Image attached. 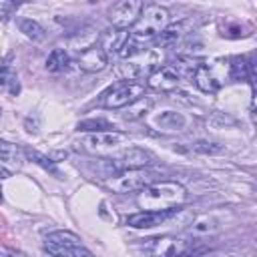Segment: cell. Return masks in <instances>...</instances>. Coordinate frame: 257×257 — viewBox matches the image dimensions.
<instances>
[{
  "label": "cell",
  "instance_id": "1",
  "mask_svg": "<svg viewBox=\"0 0 257 257\" xmlns=\"http://www.w3.org/2000/svg\"><path fill=\"white\" fill-rule=\"evenodd\" d=\"M185 199V187L173 181H155L141 189L137 195V203L143 211H171L183 205Z\"/></svg>",
  "mask_w": 257,
  "mask_h": 257
},
{
  "label": "cell",
  "instance_id": "2",
  "mask_svg": "<svg viewBox=\"0 0 257 257\" xmlns=\"http://www.w3.org/2000/svg\"><path fill=\"white\" fill-rule=\"evenodd\" d=\"M145 251L151 257H201L207 249L203 245H197L195 241L187 237H155V239H145Z\"/></svg>",
  "mask_w": 257,
  "mask_h": 257
},
{
  "label": "cell",
  "instance_id": "3",
  "mask_svg": "<svg viewBox=\"0 0 257 257\" xmlns=\"http://www.w3.org/2000/svg\"><path fill=\"white\" fill-rule=\"evenodd\" d=\"M169 20H171V16H169V10L167 8H163L159 4H149V6H145L141 10L139 20L133 24V28H131L128 34L135 40H139V42L141 40L155 38V36H159L169 26Z\"/></svg>",
  "mask_w": 257,
  "mask_h": 257
},
{
  "label": "cell",
  "instance_id": "4",
  "mask_svg": "<svg viewBox=\"0 0 257 257\" xmlns=\"http://www.w3.org/2000/svg\"><path fill=\"white\" fill-rule=\"evenodd\" d=\"M145 96V84L141 80H120L106 88L100 96V104L106 108H126Z\"/></svg>",
  "mask_w": 257,
  "mask_h": 257
},
{
  "label": "cell",
  "instance_id": "5",
  "mask_svg": "<svg viewBox=\"0 0 257 257\" xmlns=\"http://www.w3.org/2000/svg\"><path fill=\"white\" fill-rule=\"evenodd\" d=\"M157 175L149 169H124L106 179V187L112 193H139L147 185L155 183Z\"/></svg>",
  "mask_w": 257,
  "mask_h": 257
},
{
  "label": "cell",
  "instance_id": "6",
  "mask_svg": "<svg viewBox=\"0 0 257 257\" xmlns=\"http://www.w3.org/2000/svg\"><path fill=\"white\" fill-rule=\"evenodd\" d=\"M159 58L153 50L149 48H143L139 54L126 58L120 66H118V74L124 78V80H139V78H149L159 66Z\"/></svg>",
  "mask_w": 257,
  "mask_h": 257
},
{
  "label": "cell",
  "instance_id": "7",
  "mask_svg": "<svg viewBox=\"0 0 257 257\" xmlns=\"http://www.w3.org/2000/svg\"><path fill=\"white\" fill-rule=\"evenodd\" d=\"M143 8H145V4L139 2V0H122V2H116L110 8V12H108V20H110L112 28H118V30L133 28V24L139 20Z\"/></svg>",
  "mask_w": 257,
  "mask_h": 257
},
{
  "label": "cell",
  "instance_id": "8",
  "mask_svg": "<svg viewBox=\"0 0 257 257\" xmlns=\"http://www.w3.org/2000/svg\"><path fill=\"white\" fill-rule=\"evenodd\" d=\"M153 163H155V155L141 147H131V149L122 151L116 161H112L116 173L124 171V169H147Z\"/></svg>",
  "mask_w": 257,
  "mask_h": 257
},
{
  "label": "cell",
  "instance_id": "9",
  "mask_svg": "<svg viewBox=\"0 0 257 257\" xmlns=\"http://www.w3.org/2000/svg\"><path fill=\"white\" fill-rule=\"evenodd\" d=\"M128 137L120 131H108V133H94L88 135L84 139V145L88 151H96V153H108L112 149H116L120 143H124Z\"/></svg>",
  "mask_w": 257,
  "mask_h": 257
},
{
  "label": "cell",
  "instance_id": "10",
  "mask_svg": "<svg viewBox=\"0 0 257 257\" xmlns=\"http://www.w3.org/2000/svg\"><path fill=\"white\" fill-rule=\"evenodd\" d=\"M181 82V76L179 72L173 68V64H165V66H159L149 78H147V84L155 90H161V92H171L179 86Z\"/></svg>",
  "mask_w": 257,
  "mask_h": 257
},
{
  "label": "cell",
  "instance_id": "11",
  "mask_svg": "<svg viewBox=\"0 0 257 257\" xmlns=\"http://www.w3.org/2000/svg\"><path fill=\"white\" fill-rule=\"evenodd\" d=\"M76 62L86 72H100L108 64V56H106V52L98 44H92V46H88V48H84V50L78 52Z\"/></svg>",
  "mask_w": 257,
  "mask_h": 257
},
{
  "label": "cell",
  "instance_id": "12",
  "mask_svg": "<svg viewBox=\"0 0 257 257\" xmlns=\"http://www.w3.org/2000/svg\"><path fill=\"white\" fill-rule=\"evenodd\" d=\"M193 80L207 94H215L223 84L221 76H217L215 72V64H205V62H199L197 70L193 72Z\"/></svg>",
  "mask_w": 257,
  "mask_h": 257
},
{
  "label": "cell",
  "instance_id": "13",
  "mask_svg": "<svg viewBox=\"0 0 257 257\" xmlns=\"http://www.w3.org/2000/svg\"><path fill=\"white\" fill-rule=\"evenodd\" d=\"M179 209H171V211H139L135 215H131L126 219V223L131 227L137 229H149V227H157L165 221H169L173 215H177Z\"/></svg>",
  "mask_w": 257,
  "mask_h": 257
},
{
  "label": "cell",
  "instance_id": "14",
  "mask_svg": "<svg viewBox=\"0 0 257 257\" xmlns=\"http://www.w3.org/2000/svg\"><path fill=\"white\" fill-rule=\"evenodd\" d=\"M189 20H181V22H177V24H169L159 36H155V44L157 46H171V44H175L177 40H181L187 32H189Z\"/></svg>",
  "mask_w": 257,
  "mask_h": 257
},
{
  "label": "cell",
  "instance_id": "15",
  "mask_svg": "<svg viewBox=\"0 0 257 257\" xmlns=\"http://www.w3.org/2000/svg\"><path fill=\"white\" fill-rule=\"evenodd\" d=\"M128 38V32L126 30H118V28H112V30H104L100 34V48L106 52V56L110 52H118L120 46L124 44V40Z\"/></svg>",
  "mask_w": 257,
  "mask_h": 257
},
{
  "label": "cell",
  "instance_id": "16",
  "mask_svg": "<svg viewBox=\"0 0 257 257\" xmlns=\"http://www.w3.org/2000/svg\"><path fill=\"white\" fill-rule=\"evenodd\" d=\"M153 122H155V124H157L161 131H169V133H175V131H181V128L185 126L187 118H185L181 112H177V110H165V112L157 114Z\"/></svg>",
  "mask_w": 257,
  "mask_h": 257
},
{
  "label": "cell",
  "instance_id": "17",
  "mask_svg": "<svg viewBox=\"0 0 257 257\" xmlns=\"http://www.w3.org/2000/svg\"><path fill=\"white\" fill-rule=\"evenodd\" d=\"M46 241H50V243H54V245H58V247H64V249H76V247L82 245L78 235H74V233H70V231H62V229L48 233V235H46Z\"/></svg>",
  "mask_w": 257,
  "mask_h": 257
},
{
  "label": "cell",
  "instance_id": "18",
  "mask_svg": "<svg viewBox=\"0 0 257 257\" xmlns=\"http://www.w3.org/2000/svg\"><path fill=\"white\" fill-rule=\"evenodd\" d=\"M0 161H2V163H10V165H22L24 153L20 151L18 145L0 139Z\"/></svg>",
  "mask_w": 257,
  "mask_h": 257
},
{
  "label": "cell",
  "instance_id": "19",
  "mask_svg": "<svg viewBox=\"0 0 257 257\" xmlns=\"http://www.w3.org/2000/svg\"><path fill=\"white\" fill-rule=\"evenodd\" d=\"M70 64V56L64 48H54L48 58H46V70L48 72H60V70H66V66Z\"/></svg>",
  "mask_w": 257,
  "mask_h": 257
},
{
  "label": "cell",
  "instance_id": "20",
  "mask_svg": "<svg viewBox=\"0 0 257 257\" xmlns=\"http://www.w3.org/2000/svg\"><path fill=\"white\" fill-rule=\"evenodd\" d=\"M229 78L233 82H243L249 80V60L243 56H235L229 62Z\"/></svg>",
  "mask_w": 257,
  "mask_h": 257
},
{
  "label": "cell",
  "instance_id": "21",
  "mask_svg": "<svg viewBox=\"0 0 257 257\" xmlns=\"http://www.w3.org/2000/svg\"><path fill=\"white\" fill-rule=\"evenodd\" d=\"M116 126L104 118H86V120H80L76 124V131H82V133H108V131H114Z\"/></svg>",
  "mask_w": 257,
  "mask_h": 257
},
{
  "label": "cell",
  "instance_id": "22",
  "mask_svg": "<svg viewBox=\"0 0 257 257\" xmlns=\"http://www.w3.org/2000/svg\"><path fill=\"white\" fill-rule=\"evenodd\" d=\"M217 229H219L217 219H213V217H209V215H199L197 219H193V223H191V227H189V231H191L193 235H207V233H213V231H217Z\"/></svg>",
  "mask_w": 257,
  "mask_h": 257
},
{
  "label": "cell",
  "instance_id": "23",
  "mask_svg": "<svg viewBox=\"0 0 257 257\" xmlns=\"http://www.w3.org/2000/svg\"><path fill=\"white\" fill-rule=\"evenodd\" d=\"M24 155H26V159H28V161H32V163L40 165L44 171L52 173L54 177H60V171H58V167H56V161H52L50 157L40 155L38 151H32V149H26V151H24Z\"/></svg>",
  "mask_w": 257,
  "mask_h": 257
},
{
  "label": "cell",
  "instance_id": "24",
  "mask_svg": "<svg viewBox=\"0 0 257 257\" xmlns=\"http://www.w3.org/2000/svg\"><path fill=\"white\" fill-rule=\"evenodd\" d=\"M18 28H20V32H22L24 36H28L30 40H36V42H40V40L46 36L44 28H42L36 20H30V18L20 20V22H18Z\"/></svg>",
  "mask_w": 257,
  "mask_h": 257
},
{
  "label": "cell",
  "instance_id": "25",
  "mask_svg": "<svg viewBox=\"0 0 257 257\" xmlns=\"http://www.w3.org/2000/svg\"><path fill=\"white\" fill-rule=\"evenodd\" d=\"M6 84H10V92H12V94H16V92L20 90L18 78H16V74H14L10 62H2V64H0V86H6Z\"/></svg>",
  "mask_w": 257,
  "mask_h": 257
},
{
  "label": "cell",
  "instance_id": "26",
  "mask_svg": "<svg viewBox=\"0 0 257 257\" xmlns=\"http://www.w3.org/2000/svg\"><path fill=\"white\" fill-rule=\"evenodd\" d=\"M153 106V100L151 98H139L137 102H133V104H128L126 106V112H124V118H128V120H135V118H139V116H143L149 108Z\"/></svg>",
  "mask_w": 257,
  "mask_h": 257
},
{
  "label": "cell",
  "instance_id": "27",
  "mask_svg": "<svg viewBox=\"0 0 257 257\" xmlns=\"http://www.w3.org/2000/svg\"><path fill=\"white\" fill-rule=\"evenodd\" d=\"M193 151L203 153V155H219L225 151V147L219 143H213V141H197V143H193Z\"/></svg>",
  "mask_w": 257,
  "mask_h": 257
},
{
  "label": "cell",
  "instance_id": "28",
  "mask_svg": "<svg viewBox=\"0 0 257 257\" xmlns=\"http://www.w3.org/2000/svg\"><path fill=\"white\" fill-rule=\"evenodd\" d=\"M16 8H18L16 2H0V20L6 22V20L10 18V14H12Z\"/></svg>",
  "mask_w": 257,
  "mask_h": 257
},
{
  "label": "cell",
  "instance_id": "29",
  "mask_svg": "<svg viewBox=\"0 0 257 257\" xmlns=\"http://www.w3.org/2000/svg\"><path fill=\"white\" fill-rule=\"evenodd\" d=\"M0 257H28V255H24L22 251L10 249V247H0Z\"/></svg>",
  "mask_w": 257,
  "mask_h": 257
},
{
  "label": "cell",
  "instance_id": "30",
  "mask_svg": "<svg viewBox=\"0 0 257 257\" xmlns=\"http://www.w3.org/2000/svg\"><path fill=\"white\" fill-rule=\"evenodd\" d=\"M26 131L28 133H38V116H28L26 118Z\"/></svg>",
  "mask_w": 257,
  "mask_h": 257
},
{
  "label": "cell",
  "instance_id": "31",
  "mask_svg": "<svg viewBox=\"0 0 257 257\" xmlns=\"http://www.w3.org/2000/svg\"><path fill=\"white\" fill-rule=\"evenodd\" d=\"M0 201H2V191H0Z\"/></svg>",
  "mask_w": 257,
  "mask_h": 257
},
{
  "label": "cell",
  "instance_id": "32",
  "mask_svg": "<svg viewBox=\"0 0 257 257\" xmlns=\"http://www.w3.org/2000/svg\"><path fill=\"white\" fill-rule=\"evenodd\" d=\"M0 114H2V110H0Z\"/></svg>",
  "mask_w": 257,
  "mask_h": 257
}]
</instances>
